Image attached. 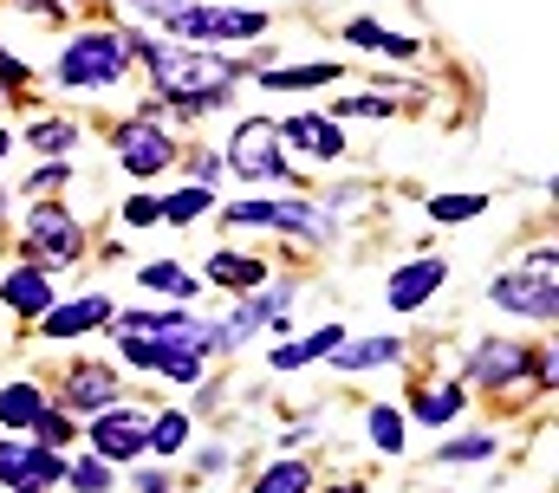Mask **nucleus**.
<instances>
[{
    "instance_id": "1",
    "label": "nucleus",
    "mask_w": 559,
    "mask_h": 493,
    "mask_svg": "<svg viewBox=\"0 0 559 493\" xmlns=\"http://www.w3.org/2000/svg\"><path fill=\"white\" fill-rule=\"evenodd\" d=\"M150 72H156V85H163L169 98H182V105H209V98H222L228 79H235L228 59H195V52H182V46H150Z\"/></svg>"
},
{
    "instance_id": "2",
    "label": "nucleus",
    "mask_w": 559,
    "mask_h": 493,
    "mask_svg": "<svg viewBox=\"0 0 559 493\" xmlns=\"http://www.w3.org/2000/svg\"><path fill=\"white\" fill-rule=\"evenodd\" d=\"M124 65H131V39L124 33H85L59 59V85H111Z\"/></svg>"
},
{
    "instance_id": "3",
    "label": "nucleus",
    "mask_w": 559,
    "mask_h": 493,
    "mask_svg": "<svg viewBox=\"0 0 559 493\" xmlns=\"http://www.w3.org/2000/svg\"><path fill=\"white\" fill-rule=\"evenodd\" d=\"M501 312H521V318H554L559 292H554V253H540L527 273H508V279H495V292H488Z\"/></svg>"
},
{
    "instance_id": "4",
    "label": "nucleus",
    "mask_w": 559,
    "mask_h": 493,
    "mask_svg": "<svg viewBox=\"0 0 559 493\" xmlns=\"http://www.w3.org/2000/svg\"><path fill=\"white\" fill-rule=\"evenodd\" d=\"M59 474H66V461L52 448H26V442H7L0 448V481L13 493H39V488H52Z\"/></svg>"
},
{
    "instance_id": "5",
    "label": "nucleus",
    "mask_w": 559,
    "mask_h": 493,
    "mask_svg": "<svg viewBox=\"0 0 559 493\" xmlns=\"http://www.w3.org/2000/svg\"><path fill=\"white\" fill-rule=\"evenodd\" d=\"M169 26L176 33H195V39H254L267 20L261 13H222V7H176Z\"/></svg>"
},
{
    "instance_id": "6",
    "label": "nucleus",
    "mask_w": 559,
    "mask_h": 493,
    "mask_svg": "<svg viewBox=\"0 0 559 493\" xmlns=\"http://www.w3.org/2000/svg\"><path fill=\"white\" fill-rule=\"evenodd\" d=\"M26 241L39 260H79V221L66 215V208H52V202H39L33 215H26Z\"/></svg>"
},
{
    "instance_id": "7",
    "label": "nucleus",
    "mask_w": 559,
    "mask_h": 493,
    "mask_svg": "<svg viewBox=\"0 0 559 493\" xmlns=\"http://www.w3.org/2000/svg\"><path fill=\"white\" fill-rule=\"evenodd\" d=\"M241 176H254V182H267V176H280V130L267 118H248L241 130H235V156H228Z\"/></svg>"
},
{
    "instance_id": "8",
    "label": "nucleus",
    "mask_w": 559,
    "mask_h": 493,
    "mask_svg": "<svg viewBox=\"0 0 559 493\" xmlns=\"http://www.w3.org/2000/svg\"><path fill=\"white\" fill-rule=\"evenodd\" d=\"M228 221H235V228L274 221V228H293V235H325V215H319L312 202H235Z\"/></svg>"
},
{
    "instance_id": "9",
    "label": "nucleus",
    "mask_w": 559,
    "mask_h": 493,
    "mask_svg": "<svg viewBox=\"0 0 559 493\" xmlns=\"http://www.w3.org/2000/svg\"><path fill=\"white\" fill-rule=\"evenodd\" d=\"M118 156H124V169H131V176H156V169H169V156H176V149H169V136H163L150 118H138V123H124V130H118Z\"/></svg>"
},
{
    "instance_id": "10",
    "label": "nucleus",
    "mask_w": 559,
    "mask_h": 493,
    "mask_svg": "<svg viewBox=\"0 0 559 493\" xmlns=\"http://www.w3.org/2000/svg\"><path fill=\"white\" fill-rule=\"evenodd\" d=\"M92 442H98V461H138L143 448H150V429H143L131 409H118V416H98Z\"/></svg>"
},
{
    "instance_id": "11",
    "label": "nucleus",
    "mask_w": 559,
    "mask_h": 493,
    "mask_svg": "<svg viewBox=\"0 0 559 493\" xmlns=\"http://www.w3.org/2000/svg\"><path fill=\"white\" fill-rule=\"evenodd\" d=\"M442 273H449L442 260H411V266H397V273H391V305H397V312H417L423 299L442 286Z\"/></svg>"
},
{
    "instance_id": "12",
    "label": "nucleus",
    "mask_w": 559,
    "mask_h": 493,
    "mask_svg": "<svg viewBox=\"0 0 559 493\" xmlns=\"http://www.w3.org/2000/svg\"><path fill=\"white\" fill-rule=\"evenodd\" d=\"M527 370H534V351L527 345H481L468 358V376L475 383H508V376H527Z\"/></svg>"
},
{
    "instance_id": "13",
    "label": "nucleus",
    "mask_w": 559,
    "mask_h": 493,
    "mask_svg": "<svg viewBox=\"0 0 559 493\" xmlns=\"http://www.w3.org/2000/svg\"><path fill=\"white\" fill-rule=\"evenodd\" d=\"M280 143H299V149H306V156H319V163H332V156L345 149L338 123H325V118H293V123H280Z\"/></svg>"
},
{
    "instance_id": "14",
    "label": "nucleus",
    "mask_w": 559,
    "mask_h": 493,
    "mask_svg": "<svg viewBox=\"0 0 559 493\" xmlns=\"http://www.w3.org/2000/svg\"><path fill=\"white\" fill-rule=\"evenodd\" d=\"M7 305L26 312V318H46V312H52V286H46V273H33V266L7 273Z\"/></svg>"
},
{
    "instance_id": "15",
    "label": "nucleus",
    "mask_w": 559,
    "mask_h": 493,
    "mask_svg": "<svg viewBox=\"0 0 559 493\" xmlns=\"http://www.w3.org/2000/svg\"><path fill=\"white\" fill-rule=\"evenodd\" d=\"M105 318H111V305H105V299H79V305L46 312L39 325H46V338H79V332H92V325H105Z\"/></svg>"
},
{
    "instance_id": "16",
    "label": "nucleus",
    "mask_w": 559,
    "mask_h": 493,
    "mask_svg": "<svg viewBox=\"0 0 559 493\" xmlns=\"http://www.w3.org/2000/svg\"><path fill=\"white\" fill-rule=\"evenodd\" d=\"M66 396H72V409H105V402L118 396V376H111V370H92V364H85L72 383H66Z\"/></svg>"
},
{
    "instance_id": "17",
    "label": "nucleus",
    "mask_w": 559,
    "mask_h": 493,
    "mask_svg": "<svg viewBox=\"0 0 559 493\" xmlns=\"http://www.w3.org/2000/svg\"><path fill=\"white\" fill-rule=\"evenodd\" d=\"M39 409H46V402H39L33 383H7V389H0V422H7V429H33Z\"/></svg>"
},
{
    "instance_id": "18",
    "label": "nucleus",
    "mask_w": 559,
    "mask_h": 493,
    "mask_svg": "<svg viewBox=\"0 0 559 493\" xmlns=\"http://www.w3.org/2000/svg\"><path fill=\"white\" fill-rule=\"evenodd\" d=\"M209 279H215V286H261L267 266H261V260H241V253H215V260H209Z\"/></svg>"
},
{
    "instance_id": "19",
    "label": "nucleus",
    "mask_w": 559,
    "mask_h": 493,
    "mask_svg": "<svg viewBox=\"0 0 559 493\" xmlns=\"http://www.w3.org/2000/svg\"><path fill=\"white\" fill-rule=\"evenodd\" d=\"M397 338H365V345H345V358H332L338 370H371V364H397Z\"/></svg>"
},
{
    "instance_id": "20",
    "label": "nucleus",
    "mask_w": 559,
    "mask_h": 493,
    "mask_svg": "<svg viewBox=\"0 0 559 493\" xmlns=\"http://www.w3.org/2000/svg\"><path fill=\"white\" fill-rule=\"evenodd\" d=\"M352 39H358L365 52H391V59H411V52H417V39H404V33H384V26H371V20H358V26H352Z\"/></svg>"
},
{
    "instance_id": "21",
    "label": "nucleus",
    "mask_w": 559,
    "mask_h": 493,
    "mask_svg": "<svg viewBox=\"0 0 559 493\" xmlns=\"http://www.w3.org/2000/svg\"><path fill=\"white\" fill-rule=\"evenodd\" d=\"M455 416H462V389H423L417 396V422H429V429H442Z\"/></svg>"
},
{
    "instance_id": "22",
    "label": "nucleus",
    "mask_w": 559,
    "mask_h": 493,
    "mask_svg": "<svg viewBox=\"0 0 559 493\" xmlns=\"http://www.w3.org/2000/svg\"><path fill=\"white\" fill-rule=\"evenodd\" d=\"M312 488V474H306V461H274L261 481H254V493H306Z\"/></svg>"
},
{
    "instance_id": "23",
    "label": "nucleus",
    "mask_w": 559,
    "mask_h": 493,
    "mask_svg": "<svg viewBox=\"0 0 559 493\" xmlns=\"http://www.w3.org/2000/svg\"><path fill=\"white\" fill-rule=\"evenodd\" d=\"M143 286H156V292H176V299H189V292H195V279H189L182 266H169V260L143 266Z\"/></svg>"
},
{
    "instance_id": "24",
    "label": "nucleus",
    "mask_w": 559,
    "mask_h": 493,
    "mask_svg": "<svg viewBox=\"0 0 559 493\" xmlns=\"http://www.w3.org/2000/svg\"><path fill=\"white\" fill-rule=\"evenodd\" d=\"M274 92H312V85H332V65H299V72H267Z\"/></svg>"
},
{
    "instance_id": "25",
    "label": "nucleus",
    "mask_w": 559,
    "mask_h": 493,
    "mask_svg": "<svg viewBox=\"0 0 559 493\" xmlns=\"http://www.w3.org/2000/svg\"><path fill=\"white\" fill-rule=\"evenodd\" d=\"M33 429H39V448H52V455L72 442V422H66L59 409H39V416H33Z\"/></svg>"
},
{
    "instance_id": "26",
    "label": "nucleus",
    "mask_w": 559,
    "mask_h": 493,
    "mask_svg": "<svg viewBox=\"0 0 559 493\" xmlns=\"http://www.w3.org/2000/svg\"><path fill=\"white\" fill-rule=\"evenodd\" d=\"M182 442H189V422H182V416H163V422H150V448H156V455H176Z\"/></svg>"
},
{
    "instance_id": "27",
    "label": "nucleus",
    "mask_w": 559,
    "mask_h": 493,
    "mask_svg": "<svg viewBox=\"0 0 559 493\" xmlns=\"http://www.w3.org/2000/svg\"><path fill=\"white\" fill-rule=\"evenodd\" d=\"M209 202H215L209 189H182V195H169V202H163V215H169V221H195Z\"/></svg>"
},
{
    "instance_id": "28",
    "label": "nucleus",
    "mask_w": 559,
    "mask_h": 493,
    "mask_svg": "<svg viewBox=\"0 0 559 493\" xmlns=\"http://www.w3.org/2000/svg\"><path fill=\"white\" fill-rule=\"evenodd\" d=\"M371 442H378L384 455H397V448H404V422H397L391 409H371Z\"/></svg>"
},
{
    "instance_id": "29",
    "label": "nucleus",
    "mask_w": 559,
    "mask_h": 493,
    "mask_svg": "<svg viewBox=\"0 0 559 493\" xmlns=\"http://www.w3.org/2000/svg\"><path fill=\"white\" fill-rule=\"evenodd\" d=\"M429 215L436 221H468V215H481V195H442V202H429Z\"/></svg>"
},
{
    "instance_id": "30",
    "label": "nucleus",
    "mask_w": 559,
    "mask_h": 493,
    "mask_svg": "<svg viewBox=\"0 0 559 493\" xmlns=\"http://www.w3.org/2000/svg\"><path fill=\"white\" fill-rule=\"evenodd\" d=\"M72 481H79V493H105L111 488V468L105 461H72Z\"/></svg>"
},
{
    "instance_id": "31",
    "label": "nucleus",
    "mask_w": 559,
    "mask_h": 493,
    "mask_svg": "<svg viewBox=\"0 0 559 493\" xmlns=\"http://www.w3.org/2000/svg\"><path fill=\"white\" fill-rule=\"evenodd\" d=\"M488 455H495L488 435H468V442H449V448H442V461H488Z\"/></svg>"
},
{
    "instance_id": "32",
    "label": "nucleus",
    "mask_w": 559,
    "mask_h": 493,
    "mask_svg": "<svg viewBox=\"0 0 559 493\" xmlns=\"http://www.w3.org/2000/svg\"><path fill=\"white\" fill-rule=\"evenodd\" d=\"M156 370H169L176 383H195V376H202V358H189V351H163V358H156Z\"/></svg>"
},
{
    "instance_id": "33",
    "label": "nucleus",
    "mask_w": 559,
    "mask_h": 493,
    "mask_svg": "<svg viewBox=\"0 0 559 493\" xmlns=\"http://www.w3.org/2000/svg\"><path fill=\"white\" fill-rule=\"evenodd\" d=\"M124 221H138V228H150V221H163V202H156V195H131Z\"/></svg>"
},
{
    "instance_id": "34",
    "label": "nucleus",
    "mask_w": 559,
    "mask_h": 493,
    "mask_svg": "<svg viewBox=\"0 0 559 493\" xmlns=\"http://www.w3.org/2000/svg\"><path fill=\"white\" fill-rule=\"evenodd\" d=\"M72 143V123H39L33 130V149H66Z\"/></svg>"
},
{
    "instance_id": "35",
    "label": "nucleus",
    "mask_w": 559,
    "mask_h": 493,
    "mask_svg": "<svg viewBox=\"0 0 559 493\" xmlns=\"http://www.w3.org/2000/svg\"><path fill=\"white\" fill-rule=\"evenodd\" d=\"M338 345H345V338H338V332H332V325H325V332H312V338H306V345H299V358H332V351H338Z\"/></svg>"
},
{
    "instance_id": "36",
    "label": "nucleus",
    "mask_w": 559,
    "mask_h": 493,
    "mask_svg": "<svg viewBox=\"0 0 559 493\" xmlns=\"http://www.w3.org/2000/svg\"><path fill=\"white\" fill-rule=\"evenodd\" d=\"M124 358H131V364H143V370H156V358H163V351H156L150 338H124Z\"/></svg>"
},
{
    "instance_id": "37",
    "label": "nucleus",
    "mask_w": 559,
    "mask_h": 493,
    "mask_svg": "<svg viewBox=\"0 0 559 493\" xmlns=\"http://www.w3.org/2000/svg\"><path fill=\"white\" fill-rule=\"evenodd\" d=\"M299 364H306V358H299V345H280V351H274V370H299Z\"/></svg>"
},
{
    "instance_id": "38",
    "label": "nucleus",
    "mask_w": 559,
    "mask_h": 493,
    "mask_svg": "<svg viewBox=\"0 0 559 493\" xmlns=\"http://www.w3.org/2000/svg\"><path fill=\"white\" fill-rule=\"evenodd\" d=\"M0 79H7V85H26V65H20V59H0Z\"/></svg>"
},
{
    "instance_id": "39",
    "label": "nucleus",
    "mask_w": 559,
    "mask_h": 493,
    "mask_svg": "<svg viewBox=\"0 0 559 493\" xmlns=\"http://www.w3.org/2000/svg\"><path fill=\"white\" fill-rule=\"evenodd\" d=\"M7 149H13V143H7V130H0V156H7Z\"/></svg>"
},
{
    "instance_id": "40",
    "label": "nucleus",
    "mask_w": 559,
    "mask_h": 493,
    "mask_svg": "<svg viewBox=\"0 0 559 493\" xmlns=\"http://www.w3.org/2000/svg\"><path fill=\"white\" fill-rule=\"evenodd\" d=\"M0 202H7V195H0Z\"/></svg>"
}]
</instances>
